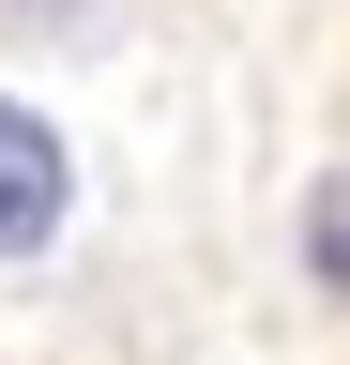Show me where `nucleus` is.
Returning <instances> with one entry per match:
<instances>
[{
  "label": "nucleus",
  "instance_id": "f03ea898",
  "mask_svg": "<svg viewBox=\"0 0 350 365\" xmlns=\"http://www.w3.org/2000/svg\"><path fill=\"white\" fill-rule=\"evenodd\" d=\"M304 274H320V289H350V168L304 198Z\"/></svg>",
  "mask_w": 350,
  "mask_h": 365
},
{
  "label": "nucleus",
  "instance_id": "f257e3e1",
  "mask_svg": "<svg viewBox=\"0 0 350 365\" xmlns=\"http://www.w3.org/2000/svg\"><path fill=\"white\" fill-rule=\"evenodd\" d=\"M61 198H76V168H61V137L0 91V259H46L61 244Z\"/></svg>",
  "mask_w": 350,
  "mask_h": 365
}]
</instances>
